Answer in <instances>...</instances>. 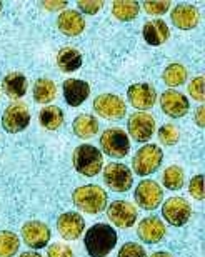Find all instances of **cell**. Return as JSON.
<instances>
[{
  "label": "cell",
  "mask_w": 205,
  "mask_h": 257,
  "mask_svg": "<svg viewBox=\"0 0 205 257\" xmlns=\"http://www.w3.org/2000/svg\"><path fill=\"white\" fill-rule=\"evenodd\" d=\"M84 244L90 257H107L117 245V232L109 224H94L85 232Z\"/></svg>",
  "instance_id": "6da1fadb"
},
{
  "label": "cell",
  "mask_w": 205,
  "mask_h": 257,
  "mask_svg": "<svg viewBox=\"0 0 205 257\" xmlns=\"http://www.w3.org/2000/svg\"><path fill=\"white\" fill-rule=\"evenodd\" d=\"M72 200H74L77 209L84 210L87 214H99L109 205L107 204L109 195L100 186H95V184H87V186L77 187L74 194H72Z\"/></svg>",
  "instance_id": "7a4b0ae2"
},
{
  "label": "cell",
  "mask_w": 205,
  "mask_h": 257,
  "mask_svg": "<svg viewBox=\"0 0 205 257\" xmlns=\"http://www.w3.org/2000/svg\"><path fill=\"white\" fill-rule=\"evenodd\" d=\"M75 171L85 177H95L104 167V156L95 146L82 144L74 151L72 156Z\"/></svg>",
  "instance_id": "3957f363"
},
{
  "label": "cell",
  "mask_w": 205,
  "mask_h": 257,
  "mask_svg": "<svg viewBox=\"0 0 205 257\" xmlns=\"http://www.w3.org/2000/svg\"><path fill=\"white\" fill-rule=\"evenodd\" d=\"M163 161V151L155 144H145L142 149H138L137 154L132 159V169L140 177L150 176L158 171Z\"/></svg>",
  "instance_id": "277c9868"
},
{
  "label": "cell",
  "mask_w": 205,
  "mask_h": 257,
  "mask_svg": "<svg viewBox=\"0 0 205 257\" xmlns=\"http://www.w3.org/2000/svg\"><path fill=\"white\" fill-rule=\"evenodd\" d=\"M100 149L105 156L112 159H122L130 151V139L122 128H107L100 136Z\"/></svg>",
  "instance_id": "5b68a950"
},
{
  "label": "cell",
  "mask_w": 205,
  "mask_h": 257,
  "mask_svg": "<svg viewBox=\"0 0 205 257\" xmlns=\"http://www.w3.org/2000/svg\"><path fill=\"white\" fill-rule=\"evenodd\" d=\"M104 182L114 192H127L134 184V174L125 164L112 162L104 169Z\"/></svg>",
  "instance_id": "8992f818"
},
{
  "label": "cell",
  "mask_w": 205,
  "mask_h": 257,
  "mask_svg": "<svg viewBox=\"0 0 205 257\" xmlns=\"http://www.w3.org/2000/svg\"><path fill=\"white\" fill-rule=\"evenodd\" d=\"M30 124V112L29 107L24 102H14L4 110L2 115V127L9 134L22 132Z\"/></svg>",
  "instance_id": "52a82bcc"
},
{
  "label": "cell",
  "mask_w": 205,
  "mask_h": 257,
  "mask_svg": "<svg viewBox=\"0 0 205 257\" xmlns=\"http://www.w3.org/2000/svg\"><path fill=\"white\" fill-rule=\"evenodd\" d=\"M107 217L115 227L129 229L137 222V207L129 200H114L107 205Z\"/></svg>",
  "instance_id": "ba28073f"
},
{
  "label": "cell",
  "mask_w": 205,
  "mask_h": 257,
  "mask_svg": "<svg viewBox=\"0 0 205 257\" xmlns=\"http://www.w3.org/2000/svg\"><path fill=\"white\" fill-rule=\"evenodd\" d=\"M162 215L173 227H180L192 217V207L183 197H170L162 204Z\"/></svg>",
  "instance_id": "9c48e42d"
},
{
  "label": "cell",
  "mask_w": 205,
  "mask_h": 257,
  "mask_svg": "<svg viewBox=\"0 0 205 257\" xmlns=\"http://www.w3.org/2000/svg\"><path fill=\"white\" fill-rule=\"evenodd\" d=\"M135 202L138 207L143 210H155L163 200V191L155 181H145L138 182V186L134 192Z\"/></svg>",
  "instance_id": "30bf717a"
},
{
  "label": "cell",
  "mask_w": 205,
  "mask_h": 257,
  "mask_svg": "<svg viewBox=\"0 0 205 257\" xmlns=\"http://www.w3.org/2000/svg\"><path fill=\"white\" fill-rule=\"evenodd\" d=\"M94 110L100 117H104V119L117 120V119H122V117H125L127 105H125V102L122 100L119 95L100 94V95H97L95 100H94Z\"/></svg>",
  "instance_id": "8fae6325"
},
{
  "label": "cell",
  "mask_w": 205,
  "mask_h": 257,
  "mask_svg": "<svg viewBox=\"0 0 205 257\" xmlns=\"http://www.w3.org/2000/svg\"><path fill=\"white\" fill-rule=\"evenodd\" d=\"M52 232H50L49 225L40 222V220H29L22 227V239L25 245L30 249H42L49 244Z\"/></svg>",
  "instance_id": "7c38bea8"
},
{
  "label": "cell",
  "mask_w": 205,
  "mask_h": 257,
  "mask_svg": "<svg viewBox=\"0 0 205 257\" xmlns=\"http://www.w3.org/2000/svg\"><path fill=\"white\" fill-rule=\"evenodd\" d=\"M127 128H129V134L134 141L147 142L155 132V119L147 112H135L129 117Z\"/></svg>",
  "instance_id": "4fadbf2b"
},
{
  "label": "cell",
  "mask_w": 205,
  "mask_h": 257,
  "mask_svg": "<svg viewBox=\"0 0 205 257\" xmlns=\"http://www.w3.org/2000/svg\"><path fill=\"white\" fill-rule=\"evenodd\" d=\"M160 107L163 114H167L172 119H180L190 109V102L183 94L177 90H165L160 95Z\"/></svg>",
  "instance_id": "5bb4252c"
},
{
  "label": "cell",
  "mask_w": 205,
  "mask_h": 257,
  "mask_svg": "<svg viewBox=\"0 0 205 257\" xmlns=\"http://www.w3.org/2000/svg\"><path fill=\"white\" fill-rule=\"evenodd\" d=\"M129 102L138 110H148L157 102V90L152 84H134L127 90Z\"/></svg>",
  "instance_id": "9a60e30c"
},
{
  "label": "cell",
  "mask_w": 205,
  "mask_h": 257,
  "mask_svg": "<svg viewBox=\"0 0 205 257\" xmlns=\"http://www.w3.org/2000/svg\"><path fill=\"white\" fill-rule=\"evenodd\" d=\"M167 229L165 224L160 217H145L138 222V229H137V235L142 242L145 244H158L160 240L165 237Z\"/></svg>",
  "instance_id": "2e32d148"
},
{
  "label": "cell",
  "mask_w": 205,
  "mask_h": 257,
  "mask_svg": "<svg viewBox=\"0 0 205 257\" xmlns=\"http://www.w3.org/2000/svg\"><path fill=\"white\" fill-rule=\"evenodd\" d=\"M59 234L67 240H77L85 230V220L79 212H65L57 219Z\"/></svg>",
  "instance_id": "e0dca14e"
},
{
  "label": "cell",
  "mask_w": 205,
  "mask_h": 257,
  "mask_svg": "<svg viewBox=\"0 0 205 257\" xmlns=\"http://www.w3.org/2000/svg\"><path fill=\"white\" fill-rule=\"evenodd\" d=\"M172 24L180 30H192L198 25V10L190 4H178L170 14Z\"/></svg>",
  "instance_id": "ac0fdd59"
},
{
  "label": "cell",
  "mask_w": 205,
  "mask_h": 257,
  "mask_svg": "<svg viewBox=\"0 0 205 257\" xmlns=\"http://www.w3.org/2000/svg\"><path fill=\"white\" fill-rule=\"evenodd\" d=\"M64 97L70 107H79L89 99L90 85L80 79H67L64 82Z\"/></svg>",
  "instance_id": "d6986e66"
},
{
  "label": "cell",
  "mask_w": 205,
  "mask_h": 257,
  "mask_svg": "<svg viewBox=\"0 0 205 257\" xmlns=\"http://www.w3.org/2000/svg\"><path fill=\"white\" fill-rule=\"evenodd\" d=\"M57 27L64 35L77 37L85 30V19L77 10H64L57 17Z\"/></svg>",
  "instance_id": "ffe728a7"
},
{
  "label": "cell",
  "mask_w": 205,
  "mask_h": 257,
  "mask_svg": "<svg viewBox=\"0 0 205 257\" xmlns=\"http://www.w3.org/2000/svg\"><path fill=\"white\" fill-rule=\"evenodd\" d=\"M142 34H143L145 42L153 45V47H158V45L165 44L168 37H170V30H168L167 24L163 22L162 19L145 22V25H143V29H142Z\"/></svg>",
  "instance_id": "44dd1931"
},
{
  "label": "cell",
  "mask_w": 205,
  "mask_h": 257,
  "mask_svg": "<svg viewBox=\"0 0 205 257\" xmlns=\"http://www.w3.org/2000/svg\"><path fill=\"white\" fill-rule=\"evenodd\" d=\"M2 89L10 99L19 100L27 94L29 89V80L22 72H10L4 77L2 80Z\"/></svg>",
  "instance_id": "7402d4cb"
},
{
  "label": "cell",
  "mask_w": 205,
  "mask_h": 257,
  "mask_svg": "<svg viewBox=\"0 0 205 257\" xmlns=\"http://www.w3.org/2000/svg\"><path fill=\"white\" fill-rule=\"evenodd\" d=\"M72 128H74V134L77 137L87 141V139H92L99 134V120L90 114H80L74 119Z\"/></svg>",
  "instance_id": "603a6c76"
},
{
  "label": "cell",
  "mask_w": 205,
  "mask_h": 257,
  "mask_svg": "<svg viewBox=\"0 0 205 257\" xmlns=\"http://www.w3.org/2000/svg\"><path fill=\"white\" fill-rule=\"evenodd\" d=\"M57 65L62 72H75L82 67V55L74 47H64L57 54Z\"/></svg>",
  "instance_id": "cb8c5ba5"
},
{
  "label": "cell",
  "mask_w": 205,
  "mask_h": 257,
  "mask_svg": "<svg viewBox=\"0 0 205 257\" xmlns=\"http://www.w3.org/2000/svg\"><path fill=\"white\" fill-rule=\"evenodd\" d=\"M40 124L45 127L47 131H57L64 125V110L57 105H45L42 110H40Z\"/></svg>",
  "instance_id": "d4e9b609"
},
{
  "label": "cell",
  "mask_w": 205,
  "mask_h": 257,
  "mask_svg": "<svg viewBox=\"0 0 205 257\" xmlns=\"http://www.w3.org/2000/svg\"><path fill=\"white\" fill-rule=\"evenodd\" d=\"M57 95V87H55L54 80L50 79H39L34 84V100L37 104H49Z\"/></svg>",
  "instance_id": "484cf974"
},
{
  "label": "cell",
  "mask_w": 205,
  "mask_h": 257,
  "mask_svg": "<svg viewBox=\"0 0 205 257\" xmlns=\"http://www.w3.org/2000/svg\"><path fill=\"white\" fill-rule=\"evenodd\" d=\"M187 69L183 67L182 64H170L165 67L162 74V79L165 82V85L168 87H178V85H183L187 82Z\"/></svg>",
  "instance_id": "4316f807"
},
{
  "label": "cell",
  "mask_w": 205,
  "mask_h": 257,
  "mask_svg": "<svg viewBox=\"0 0 205 257\" xmlns=\"http://www.w3.org/2000/svg\"><path fill=\"white\" fill-rule=\"evenodd\" d=\"M20 240L12 230H0V257H15L19 252Z\"/></svg>",
  "instance_id": "83f0119b"
},
{
  "label": "cell",
  "mask_w": 205,
  "mask_h": 257,
  "mask_svg": "<svg viewBox=\"0 0 205 257\" xmlns=\"http://www.w3.org/2000/svg\"><path fill=\"white\" fill-rule=\"evenodd\" d=\"M138 12H140V5L138 2H114L112 4V14L115 19L122 22H130L134 20Z\"/></svg>",
  "instance_id": "f1b7e54d"
},
{
  "label": "cell",
  "mask_w": 205,
  "mask_h": 257,
  "mask_svg": "<svg viewBox=\"0 0 205 257\" xmlns=\"http://www.w3.org/2000/svg\"><path fill=\"white\" fill-rule=\"evenodd\" d=\"M162 182L168 191H180L183 187V184H185V176H183L182 167H178V166L167 167L162 176Z\"/></svg>",
  "instance_id": "f546056e"
},
{
  "label": "cell",
  "mask_w": 205,
  "mask_h": 257,
  "mask_svg": "<svg viewBox=\"0 0 205 257\" xmlns=\"http://www.w3.org/2000/svg\"><path fill=\"white\" fill-rule=\"evenodd\" d=\"M178 139H180V132L173 124H165L158 128V141L163 146H175Z\"/></svg>",
  "instance_id": "4dcf8cb0"
},
{
  "label": "cell",
  "mask_w": 205,
  "mask_h": 257,
  "mask_svg": "<svg viewBox=\"0 0 205 257\" xmlns=\"http://www.w3.org/2000/svg\"><path fill=\"white\" fill-rule=\"evenodd\" d=\"M117 257H147L145 249L137 242H125L120 247Z\"/></svg>",
  "instance_id": "1f68e13d"
},
{
  "label": "cell",
  "mask_w": 205,
  "mask_h": 257,
  "mask_svg": "<svg viewBox=\"0 0 205 257\" xmlns=\"http://www.w3.org/2000/svg\"><path fill=\"white\" fill-rule=\"evenodd\" d=\"M203 77H195L192 79V82L188 84V94L192 95L193 100L197 102H203L205 100V94H203Z\"/></svg>",
  "instance_id": "d6a6232c"
},
{
  "label": "cell",
  "mask_w": 205,
  "mask_h": 257,
  "mask_svg": "<svg viewBox=\"0 0 205 257\" xmlns=\"http://www.w3.org/2000/svg\"><path fill=\"white\" fill-rule=\"evenodd\" d=\"M188 192H190V195L193 199L203 200L205 191H203V176L202 174H198V176H195L190 181V184H188Z\"/></svg>",
  "instance_id": "836d02e7"
},
{
  "label": "cell",
  "mask_w": 205,
  "mask_h": 257,
  "mask_svg": "<svg viewBox=\"0 0 205 257\" xmlns=\"http://www.w3.org/2000/svg\"><path fill=\"white\" fill-rule=\"evenodd\" d=\"M172 2H167V0H160V2H143V10L150 15H163L170 9Z\"/></svg>",
  "instance_id": "e575fe53"
},
{
  "label": "cell",
  "mask_w": 205,
  "mask_h": 257,
  "mask_svg": "<svg viewBox=\"0 0 205 257\" xmlns=\"http://www.w3.org/2000/svg\"><path fill=\"white\" fill-rule=\"evenodd\" d=\"M77 5H79L80 12L94 15L99 12V10H102L104 2H99V0H80V2H77Z\"/></svg>",
  "instance_id": "d590c367"
},
{
  "label": "cell",
  "mask_w": 205,
  "mask_h": 257,
  "mask_svg": "<svg viewBox=\"0 0 205 257\" xmlns=\"http://www.w3.org/2000/svg\"><path fill=\"white\" fill-rule=\"evenodd\" d=\"M47 257H74V252L67 244H52L47 249Z\"/></svg>",
  "instance_id": "8d00e7d4"
},
{
  "label": "cell",
  "mask_w": 205,
  "mask_h": 257,
  "mask_svg": "<svg viewBox=\"0 0 205 257\" xmlns=\"http://www.w3.org/2000/svg\"><path fill=\"white\" fill-rule=\"evenodd\" d=\"M67 4L69 2H57V0H49V2H42L44 5V9H47V10H52V12H55V10H64L65 7H67Z\"/></svg>",
  "instance_id": "74e56055"
},
{
  "label": "cell",
  "mask_w": 205,
  "mask_h": 257,
  "mask_svg": "<svg viewBox=\"0 0 205 257\" xmlns=\"http://www.w3.org/2000/svg\"><path fill=\"white\" fill-rule=\"evenodd\" d=\"M195 122L198 127H205V105H198L195 110Z\"/></svg>",
  "instance_id": "f35d334b"
},
{
  "label": "cell",
  "mask_w": 205,
  "mask_h": 257,
  "mask_svg": "<svg viewBox=\"0 0 205 257\" xmlns=\"http://www.w3.org/2000/svg\"><path fill=\"white\" fill-rule=\"evenodd\" d=\"M150 257H173L170 252H165V250H158V252H153Z\"/></svg>",
  "instance_id": "ab89813d"
},
{
  "label": "cell",
  "mask_w": 205,
  "mask_h": 257,
  "mask_svg": "<svg viewBox=\"0 0 205 257\" xmlns=\"http://www.w3.org/2000/svg\"><path fill=\"white\" fill-rule=\"evenodd\" d=\"M20 257H44V255H40L39 252H24L20 254Z\"/></svg>",
  "instance_id": "60d3db41"
},
{
  "label": "cell",
  "mask_w": 205,
  "mask_h": 257,
  "mask_svg": "<svg viewBox=\"0 0 205 257\" xmlns=\"http://www.w3.org/2000/svg\"><path fill=\"white\" fill-rule=\"evenodd\" d=\"M0 10H2V2H0Z\"/></svg>",
  "instance_id": "b9f144b4"
}]
</instances>
